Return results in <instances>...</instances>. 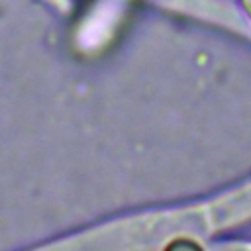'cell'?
<instances>
[{
	"mask_svg": "<svg viewBox=\"0 0 251 251\" xmlns=\"http://www.w3.org/2000/svg\"><path fill=\"white\" fill-rule=\"evenodd\" d=\"M210 224L216 227H226L243 222V218H251V184L249 188H241L233 194L224 196L210 210Z\"/></svg>",
	"mask_w": 251,
	"mask_h": 251,
	"instance_id": "cell-1",
	"label": "cell"
},
{
	"mask_svg": "<svg viewBox=\"0 0 251 251\" xmlns=\"http://www.w3.org/2000/svg\"><path fill=\"white\" fill-rule=\"evenodd\" d=\"M243 6H245V10L251 14V0H243Z\"/></svg>",
	"mask_w": 251,
	"mask_h": 251,
	"instance_id": "cell-2",
	"label": "cell"
}]
</instances>
